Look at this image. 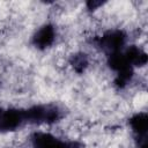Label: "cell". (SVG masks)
<instances>
[{
    "label": "cell",
    "instance_id": "6da1fadb",
    "mask_svg": "<svg viewBox=\"0 0 148 148\" xmlns=\"http://www.w3.org/2000/svg\"><path fill=\"white\" fill-rule=\"evenodd\" d=\"M24 120L23 112L17 110L7 109L0 111V132H9L20 126V124Z\"/></svg>",
    "mask_w": 148,
    "mask_h": 148
},
{
    "label": "cell",
    "instance_id": "7a4b0ae2",
    "mask_svg": "<svg viewBox=\"0 0 148 148\" xmlns=\"http://www.w3.org/2000/svg\"><path fill=\"white\" fill-rule=\"evenodd\" d=\"M54 39H56V30L50 24L40 27L34 36V43L39 49H45L50 46L54 42Z\"/></svg>",
    "mask_w": 148,
    "mask_h": 148
},
{
    "label": "cell",
    "instance_id": "3957f363",
    "mask_svg": "<svg viewBox=\"0 0 148 148\" xmlns=\"http://www.w3.org/2000/svg\"><path fill=\"white\" fill-rule=\"evenodd\" d=\"M35 148H69L65 142L49 133H37L34 136Z\"/></svg>",
    "mask_w": 148,
    "mask_h": 148
},
{
    "label": "cell",
    "instance_id": "277c9868",
    "mask_svg": "<svg viewBox=\"0 0 148 148\" xmlns=\"http://www.w3.org/2000/svg\"><path fill=\"white\" fill-rule=\"evenodd\" d=\"M131 126L132 130L139 135V136H143L146 134L147 131V114L141 112L135 114L134 117L131 118Z\"/></svg>",
    "mask_w": 148,
    "mask_h": 148
}]
</instances>
